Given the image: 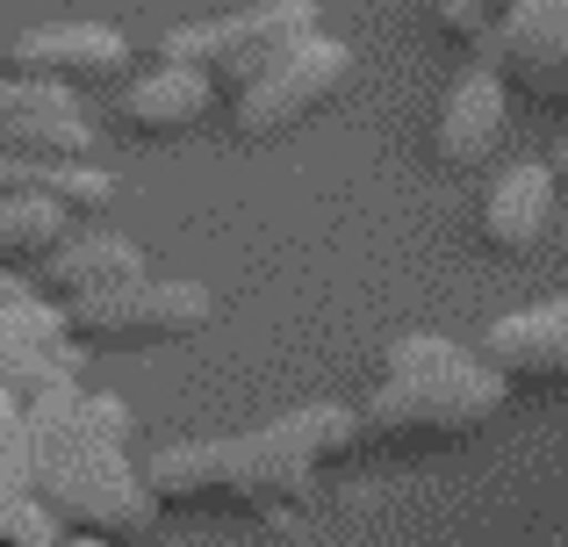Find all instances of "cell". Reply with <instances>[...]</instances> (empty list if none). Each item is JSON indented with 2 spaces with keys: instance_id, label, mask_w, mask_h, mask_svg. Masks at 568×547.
Here are the masks:
<instances>
[{
  "instance_id": "obj_1",
  "label": "cell",
  "mask_w": 568,
  "mask_h": 547,
  "mask_svg": "<svg viewBox=\"0 0 568 547\" xmlns=\"http://www.w3.org/2000/svg\"><path fill=\"white\" fill-rule=\"evenodd\" d=\"M123 439L130 411L72 382V389H51L22 411V447L8 468L58 526L87 540H130L152 526L159 505L144 497V468H130Z\"/></svg>"
},
{
  "instance_id": "obj_2",
  "label": "cell",
  "mask_w": 568,
  "mask_h": 547,
  "mask_svg": "<svg viewBox=\"0 0 568 547\" xmlns=\"http://www.w3.org/2000/svg\"><path fill=\"white\" fill-rule=\"evenodd\" d=\"M361 447V418L338 404H303L245 439H187L144 462V497L159 511H281Z\"/></svg>"
},
{
  "instance_id": "obj_3",
  "label": "cell",
  "mask_w": 568,
  "mask_h": 547,
  "mask_svg": "<svg viewBox=\"0 0 568 547\" xmlns=\"http://www.w3.org/2000/svg\"><path fill=\"white\" fill-rule=\"evenodd\" d=\"M504 404H511V382L483 353H460L432 332H410L382 353V382L353 418H361V447L417 454V447H446V439L497 425Z\"/></svg>"
},
{
  "instance_id": "obj_4",
  "label": "cell",
  "mask_w": 568,
  "mask_h": 547,
  "mask_svg": "<svg viewBox=\"0 0 568 547\" xmlns=\"http://www.w3.org/2000/svg\"><path fill=\"white\" fill-rule=\"evenodd\" d=\"M317 37V0H252L237 14H216V22H187L159 37V65H187L202 72L216 94H245L266 65L295 51V43Z\"/></svg>"
},
{
  "instance_id": "obj_5",
  "label": "cell",
  "mask_w": 568,
  "mask_h": 547,
  "mask_svg": "<svg viewBox=\"0 0 568 547\" xmlns=\"http://www.w3.org/2000/svg\"><path fill=\"white\" fill-rule=\"evenodd\" d=\"M216 295L202 281H130L109 295H80L65 303V332L87 353H138V346H181V338L209 332Z\"/></svg>"
},
{
  "instance_id": "obj_6",
  "label": "cell",
  "mask_w": 568,
  "mask_h": 547,
  "mask_svg": "<svg viewBox=\"0 0 568 547\" xmlns=\"http://www.w3.org/2000/svg\"><path fill=\"white\" fill-rule=\"evenodd\" d=\"M346 80H353V51L338 37H310L231 101V123H237V138H288L317 109H332L346 94Z\"/></svg>"
},
{
  "instance_id": "obj_7",
  "label": "cell",
  "mask_w": 568,
  "mask_h": 547,
  "mask_svg": "<svg viewBox=\"0 0 568 547\" xmlns=\"http://www.w3.org/2000/svg\"><path fill=\"white\" fill-rule=\"evenodd\" d=\"M94 152L80 94L51 80H0V159L14 166H65Z\"/></svg>"
},
{
  "instance_id": "obj_8",
  "label": "cell",
  "mask_w": 568,
  "mask_h": 547,
  "mask_svg": "<svg viewBox=\"0 0 568 547\" xmlns=\"http://www.w3.org/2000/svg\"><path fill=\"white\" fill-rule=\"evenodd\" d=\"M8 65L14 80H51V87H101V80H123L130 65V43L101 22H37L8 43Z\"/></svg>"
},
{
  "instance_id": "obj_9",
  "label": "cell",
  "mask_w": 568,
  "mask_h": 547,
  "mask_svg": "<svg viewBox=\"0 0 568 547\" xmlns=\"http://www.w3.org/2000/svg\"><path fill=\"white\" fill-rule=\"evenodd\" d=\"M0 389L14 404H37L51 389H72V332H65V310L22 295L14 310H0Z\"/></svg>"
},
{
  "instance_id": "obj_10",
  "label": "cell",
  "mask_w": 568,
  "mask_h": 547,
  "mask_svg": "<svg viewBox=\"0 0 568 547\" xmlns=\"http://www.w3.org/2000/svg\"><path fill=\"white\" fill-rule=\"evenodd\" d=\"M489 72L540 101H568V0H526L489 43Z\"/></svg>"
},
{
  "instance_id": "obj_11",
  "label": "cell",
  "mask_w": 568,
  "mask_h": 547,
  "mask_svg": "<svg viewBox=\"0 0 568 547\" xmlns=\"http://www.w3.org/2000/svg\"><path fill=\"white\" fill-rule=\"evenodd\" d=\"M497 144H504V80L489 65H468L454 87H446V101H439L432 152H439V166L475 173Z\"/></svg>"
},
{
  "instance_id": "obj_12",
  "label": "cell",
  "mask_w": 568,
  "mask_h": 547,
  "mask_svg": "<svg viewBox=\"0 0 568 547\" xmlns=\"http://www.w3.org/2000/svg\"><path fill=\"white\" fill-rule=\"evenodd\" d=\"M555 166L547 159H518V166H504L497 181H489L483 195V239L489 253H532V245L547 239V224H555Z\"/></svg>"
},
{
  "instance_id": "obj_13",
  "label": "cell",
  "mask_w": 568,
  "mask_h": 547,
  "mask_svg": "<svg viewBox=\"0 0 568 547\" xmlns=\"http://www.w3.org/2000/svg\"><path fill=\"white\" fill-rule=\"evenodd\" d=\"M483 361L497 367L504 382H568V295L540 310H518V317L489 324L483 338Z\"/></svg>"
},
{
  "instance_id": "obj_14",
  "label": "cell",
  "mask_w": 568,
  "mask_h": 547,
  "mask_svg": "<svg viewBox=\"0 0 568 547\" xmlns=\"http://www.w3.org/2000/svg\"><path fill=\"white\" fill-rule=\"evenodd\" d=\"M37 281H43V295H58V310H65V303H80V295H109V288L144 281V253L123 231H80V239H65L43 260Z\"/></svg>"
},
{
  "instance_id": "obj_15",
  "label": "cell",
  "mask_w": 568,
  "mask_h": 547,
  "mask_svg": "<svg viewBox=\"0 0 568 547\" xmlns=\"http://www.w3.org/2000/svg\"><path fill=\"white\" fill-rule=\"evenodd\" d=\"M209 101H216V87H209L202 72L152 65V72H138V80L115 94V115H123L130 138H187V130L209 115Z\"/></svg>"
},
{
  "instance_id": "obj_16",
  "label": "cell",
  "mask_w": 568,
  "mask_h": 547,
  "mask_svg": "<svg viewBox=\"0 0 568 547\" xmlns=\"http://www.w3.org/2000/svg\"><path fill=\"white\" fill-rule=\"evenodd\" d=\"M72 216L51 210L43 195H14L0 202V274H22V267H43V260L58 253V245L72 239Z\"/></svg>"
},
{
  "instance_id": "obj_17",
  "label": "cell",
  "mask_w": 568,
  "mask_h": 547,
  "mask_svg": "<svg viewBox=\"0 0 568 547\" xmlns=\"http://www.w3.org/2000/svg\"><path fill=\"white\" fill-rule=\"evenodd\" d=\"M37 195L65 216H101L115 202V181L94 166V159H65V166H37Z\"/></svg>"
},
{
  "instance_id": "obj_18",
  "label": "cell",
  "mask_w": 568,
  "mask_h": 547,
  "mask_svg": "<svg viewBox=\"0 0 568 547\" xmlns=\"http://www.w3.org/2000/svg\"><path fill=\"white\" fill-rule=\"evenodd\" d=\"M58 540H65V526L22 490L14 468H0V547H58Z\"/></svg>"
},
{
  "instance_id": "obj_19",
  "label": "cell",
  "mask_w": 568,
  "mask_h": 547,
  "mask_svg": "<svg viewBox=\"0 0 568 547\" xmlns=\"http://www.w3.org/2000/svg\"><path fill=\"white\" fill-rule=\"evenodd\" d=\"M526 8V0H432V14H439V29L454 43H497V29L511 22V14Z\"/></svg>"
},
{
  "instance_id": "obj_20",
  "label": "cell",
  "mask_w": 568,
  "mask_h": 547,
  "mask_svg": "<svg viewBox=\"0 0 568 547\" xmlns=\"http://www.w3.org/2000/svg\"><path fill=\"white\" fill-rule=\"evenodd\" d=\"M14 447H22V404H14V396L0 389V468L14 462Z\"/></svg>"
},
{
  "instance_id": "obj_21",
  "label": "cell",
  "mask_w": 568,
  "mask_h": 547,
  "mask_svg": "<svg viewBox=\"0 0 568 547\" xmlns=\"http://www.w3.org/2000/svg\"><path fill=\"white\" fill-rule=\"evenodd\" d=\"M22 295H29L22 281H14V274H0V310H14V303H22Z\"/></svg>"
},
{
  "instance_id": "obj_22",
  "label": "cell",
  "mask_w": 568,
  "mask_h": 547,
  "mask_svg": "<svg viewBox=\"0 0 568 547\" xmlns=\"http://www.w3.org/2000/svg\"><path fill=\"white\" fill-rule=\"evenodd\" d=\"M547 166H555V181H568V138H561V152L547 159Z\"/></svg>"
}]
</instances>
